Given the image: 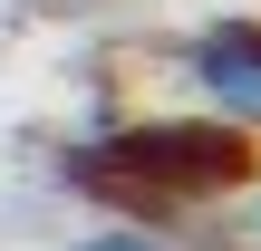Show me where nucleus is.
Masks as SVG:
<instances>
[{
  "label": "nucleus",
  "instance_id": "1",
  "mask_svg": "<svg viewBox=\"0 0 261 251\" xmlns=\"http://www.w3.org/2000/svg\"><path fill=\"white\" fill-rule=\"evenodd\" d=\"M87 203L126 213V222H165L184 232L203 203H232L261 184V135L223 126V116H136V126H97L87 145H68L58 164Z\"/></svg>",
  "mask_w": 261,
  "mask_h": 251
},
{
  "label": "nucleus",
  "instance_id": "2",
  "mask_svg": "<svg viewBox=\"0 0 261 251\" xmlns=\"http://www.w3.org/2000/svg\"><path fill=\"white\" fill-rule=\"evenodd\" d=\"M174 68H184V97H194L203 116L261 135V10H223V19L184 29Z\"/></svg>",
  "mask_w": 261,
  "mask_h": 251
},
{
  "label": "nucleus",
  "instance_id": "3",
  "mask_svg": "<svg viewBox=\"0 0 261 251\" xmlns=\"http://www.w3.org/2000/svg\"><path fill=\"white\" fill-rule=\"evenodd\" d=\"M48 251H194L184 232H165V222H97V232H68V242Z\"/></svg>",
  "mask_w": 261,
  "mask_h": 251
},
{
  "label": "nucleus",
  "instance_id": "4",
  "mask_svg": "<svg viewBox=\"0 0 261 251\" xmlns=\"http://www.w3.org/2000/svg\"><path fill=\"white\" fill-rule=\"evenodd\" d=\"M252 251H261V184H252Z\"/></svg>",
  "mask_w": 261,
  "mask_h": 251
}]
</instances>
